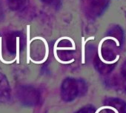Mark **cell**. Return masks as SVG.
<instances>
[{
    "instance_id": "obj_1",
    "label": "cell",
    "mask_w": 126,
    "mask_h": 113,
    "mask_svg": "<svg viewBox=\"0 0 126 113\" xmlns=\"http://www.w3.org/2000/svg\"><path fill=\"white\" fill-rule=\"evenodd\" d=\"M11 97V89L6 76L0 73V103H7Z\"/></svg>"
},
{
    "instance_id": "obj_2",
    "label": "cell",
    "mask_w": 126,
    "mask_h": 113,
    "mask_svg": "<svg viewBox=\"0 0 126 113\" xmlns=\"http://www.w3.org/2000/svg\"><path fill=\"white\" fill-rule=\"evenodd\" d=\"M107 39H111V40H113V41L116 42V46H117V47H119V41H118L116 38H113V37H111V36H108V37L103 38L100 41V42H99V46H98V55H99V57L100 60L102 61V62H103V63H105V64H114V63H116V62L119 59V55H117V56H116V58L113 61H111V62H108V61H106V60H105V59H103L102 55V52H101V48H102V43H103L105 40H107Z\"/></svg>"
},
{
    "instance_id": "obj_3",
    "label": "cell",
    "mask_w": 126,
    "mask_h": 113,
    "mask_svg": "<svg viewBox=\"0 0 126 113\" xmlns=\"http://www.w3.org/2000/svg\"><path fill=\"white\" fill-rule=\"evenodd\" d=\"M17 37L14 36L13 34L10 35L7 38V47L10 52H16V46H17Z\"/></svg>"
},
{
    "instance_id": "obj_4",
    "label": "cell",
    "mask_w": 126,
    "mask_h": 113,
    "mask_svg": "<svg viewBox=\"0 0 126 113\" xmlns=\"http://www.w3.org/2000/svg\"><path fill=\"white\" fill-rule=\"evenodd\" d=\"M35 39H40V40H42L44 43H45V50H46V52H45V58H44V59L43 60H42V61H40V62H35V61H33V60H32V59H31V61H32L33 63H35V64H42V63H44L47 59V58H48V54H49V47H48V44H47V41L44 38H42V37H35V38H33V39H31V42L33 41V40H35Z\"/></svg>"
},
{
    "instance_id": "obj_5",
    "label": "cell",
    "mask_w": 126,
    "mask_h": 113,
    "mask_svg": "<svg viewBox=\"0 0 126 113\" xmlns=\"http://www.w3.org/2000/svg\"><path fill=\"white\" fill-rule=\"evenodd\" d=\"M31 43V41L30 40V25H28L27 26V46H28V51H27V53H28V59H27V62L29 63V61L31 60V58H30V44Z\"/></svg>"
},
{
    "instance_id": "obj_6",
    "label": "cell",
    "mask_w": 126,
    "mask_h": 113,
    "mask_svg": "<svg viewBox=\"0 0 126 113\" xmlns=\"http://www.w3.org/2000/svg\"><path fill=\"white\" fill-rule=\"evenodd\" d=\"M85 39L82 37V64H85Z\"/></svg>"
},
{
    "instance_id": "obj_7",
    "label": "cell",
    "mask_w": 126,
    "mask_h": 113,
    "mask_svg": "<svg viewBox=\"0 0 126 113\" xmlns=\"http://www.w3.org/2000/svg\"><path fill=\"white\" fill-rule=\"evenodd\" d=\"M111 109V110L114 111V112H115V113H119L116 109H115L114 107H113V106H101V107H99V109H98L96 111V112H95V113H99V112H100V111H102V110H103V109Z\"/></svg>"
},
{
    "instance_id": "obj_8",
    "label": "cell",
    "mask_w": 126,
    "mask_h": 113,
    "mask_svg": "<svg viewBox=\"0 0 126 113\" xmlns=\"http://www.w3.org/2000/svg\"><path fill=\"white\" fill-rule=\"evenodd\" d=\"M68 40H69L71 43H72V47H73V50H76V44H75V42H74V41L71 38H70V37H68Z\"/></svg>"
}]
</instances>
